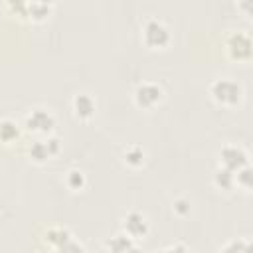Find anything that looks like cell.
Masks as SVG:
<instances>
[{
    "label": "cell",
    "mask_w": 253,
    "mask_h": 253,
    "mask_svg": "<svg viewBox=\"0 0 253 253\" xmlns=\"http://www.w3.org/2000/svg\"><path fill=\"white\" fill-rule=\"evenodd\" d=\"M211 99L221 107H237L243 101V85L233 77H215L210 83Z\"/></svg>",
    "instance_id": "cell-1"
},
{
    "label": "cell",
    "mask_w": 253,
    "mask_h": 253,
    "mask_svg": "<svg viewBox=\"0 0 253 253\" xmlns=\"http://www.w3.org/2000/svg\"><path fill=\"white\" fill-rule=\"evenodd\" d=\"M140 38H142L146 47H150V49H164L172 42V32H170L168 24L162 18L148 16V18H144V22L140 26Z\"/></svg>",
    "instance_id": "cell-2"
},
{
    "label": "cell",
    "mask_w": 253,
    "mask_h": 253,
    "mask_svg": "<svg viewBox=\"0 0 253 253\" xmlns=\"http://www.w3.org/2000/svg\"><path fill=\"white\" fill-rule=\"evenodd\" d=\"M57 119L53 115L51 109L47 107H36V109H30L24 117V128L38 134V136H47V134H53V126H55Z\"/></svg>",
    "instance_id": "cell-3"
},
{
    "label": "cell",
    "mask_w": 253,
    "mask_h": 253,
    "mask_svg": "<svg viewBox=\"0 0 253 253\" xmlns=\"http://www.w3.org/2000/svg\"><path fill=\"white\" fill-rule=\"evenodd\" d=\"M164 99V89L154 81H142L132 91V101L138 109H154Z\"/></svg>",
    "instance_id": "cell-4"
},
{
    "label": "cell",
    "mask_w": 253,
    "mask_h": 253,
    "mask_svg": "<svg viewBox=\"0 0 253 253\" xmlns=\"http://www.w3.org/2000/svg\"><path fill=\"white\" fill-rule=\"evenodd\" d=\"M59 150H61V140H59V136L47 134V136H40V138L32 140V144H30V148H28V154H30V158H32L34 162L43 164V162H47L49 158H53L55 154H59Z\"/></svg>",
    "instance_id": "cell-5"
},
{
    "label": "cell",
    "mask_w": 253,
    "mask_h": 253,
    "mask_svg": "<svg viewBox=\"0 0 253 253\" xmlns=\"http://www.w3.org/2000/svg\"><path fill=\"white\" fill-rule=\"evenodd\" d=\"M217 158H219V166L231 172H237L239 168L249 166V152L241 144H235V142L223 144L217 152Z\"/></svg>",
    "instance_id": "cell-6"
},
{
    "label": "cell",
    "mask_w": 253,
    "mask_h": 253,
    "mask_svg": "<svg viewBox=\"0 0 253 253\" xmlns=\"http://www.w3.org/2000/svg\"><path fill=\"white\" fill-rule=\"evenodd\" d=\"M225 51L231 59H249L251 55V36L245 30H231L225 38Z\"/></svg>",
    "instance_id": "cell-7"
},
{
    "label": "cell",
    "mask_w": 253,
    "mask_h": 253,
    "mask_svg": "<svg viewBox=\"0 0 253 253\" xmlns=\"http://www.w3.org/2000/svg\"><path fill=\"white\" fill-rule=\"evenodd\" d=\"M150 229V223H148V217L138 211V210H130L123 219H121V231H125L130 239L138 241L142 237H146Z\"/></svg>",
    "instance_id": "cell-8"
},
{
    "label": "cell",
    "mask_w": 253,
    "mask_h": 253,
    "mask_svg": "<svg viewBox=\"0 0 253 253\" xmlns=\"http://www.w3.org/2000/svg\"><path fill=\"white\" fill-rule=\"evenodd\" d=\"M71 111H73L75 119L91 121L95 117V113H97V99L87 91H79L71 99Z\"/></svg>",
    "instance_id": "cell-9"
},
{
    "label": "cell",
    "mask_w": 253,
    "mask_h": 253,
    "mask_svg": "<svg viewBox=\"0 0 253 253\" xmlns=\"http://www.w3.org/2000/svg\"><path fill=\"white\" fill-rule=\"evenodd\" d=\"M73 237V233L67 229V227H63V225H49L45 231H43V243L47 245V247H51V249H55V247H59V245H63L67 239H71Z\"/></svg>",
    "instance_id": "cell-10"
},
{
    "label": "cell",
    "mask_w": 253,
    "mask_h": 253,
    "mask_svg": "<svg viewBox=\"0 0 253 253\" xmlns=\"http://www.w3.org/2000/svg\"><path fill=\"white\" fill-rule=\"evenodd\" d=\"M20 136H22V126L16 119H10V117L0 119V142L12 144V142H18Z\"/></svg>",
    "instance_id": "cell-11"
},
{
    "label": "cell",
    "mask_w": 253,
    "mask_h": 253,
    "mask_svg": "<svg viewBox=\"0 0 253 253\" xmlns=\"http://www.w3.org/2000/svg\"><path fill=\"white\" fill-rule=\"evenodd\" d=\"M51 12H53V2H49V0H32V2H26V18H30L34 22L45 20Z\"/></svg>",
    "instance_id": "cell-12"
},
{
    "label": "cell",
    "mask_w": 253,
    "mask_h": 253,
    "mask_svg": "<svg viewBox=\"0 0 253 253\" xmlns=\"http://www.w3.org/2000/svg\"><path fill=\"white\" fill-rule=\"evenodd\" d=\"M63 184L71 192H83L87 186V174L81 168H69L63 176Z\"/></svg>",
    "instance_id": "cell-13"
},
{
    "label": "cell",
    "mask_w": 253,
    "mask_h": 253,
    "mask_svg": "<svg viewBox=\"0 0 253 253\" xmlns=\"http://www.w3.org/2000/svg\"><path fill=\"white\" fill-rule=\"evenodd\" d=\"M144 160H146V150L140 144H128V146H125V150H123V162L126 166L138 168V166L144 164Z\"/></svg>",
    "instance_id": "cell-14"
},
{
    "label": "cell",
    "mask_w": 253,
    "mask_h": 253,
    "mask_svg": "<svg viewBox=\"0 0 253 253\" xmlns=\"http://www.w3.org/2000/svg\"><path fill=\"white\" fill-rule=\"evenodd\" d=\"M132 243H134V239H130L125 231H119L105 241V249H107V253H125Z\"/></svg>",
    "instance_id": "cell-15"
},
{
    "label": "cell",
    "mask_w": 253,
    "mask_h": 253,
    "mask_svg": "<svg viewBox=\"0 0 253 253\" xmlns=\"http://www.w3.org/2000/svg\"><path fill=\"white\" fill-rule=\"evenodd\" d=\"M213 184H215L219 190H233V188H235V172L217 166V168L213 170Z\"/></svg>",
    "instance_id": "cell-16"
},
{
    "label": "cell",
    "mask_w": 253,
    "mask_h": 253,
    "mask_svg": "<svg viewBox=\"0 0 253 253\" xmlns=\"http://www.w3.org/2000/svg\"><path fill=\"white\" fill-rule=\"evenodd\" d=\"M219 253H251V243L245 237H233L219 247Z\"/></svg>",
    "instance_id": "cell-17"
},
{
    "label": "cell",
    "mask_w": 253,
    "mask_h": 253,
    "mask_svg": "<svg viewBox=\"0 0 253 253\" xmlns=\"http://www.w3.org/2000/svg\"><path fill=\"white\" fill-rule=\"evenodd\" d=\"M235 188H239L243 192L251 190V168L249 166H243L235 172Z\"/></svg>",
    "instance_id": "cell-18"
},
{
    "label": "cell",
    "mask_w": 253,
    "mask_h": 253,
    "mask_svg": "<svg viewBox=\"0 0 253 253\" xmlns=\"http://www.w3.org/2000/svg\"><path fill=\"white\" fill-rule=\"evenodd\" d=\"M53 253H87V249H85V245H83L81 241H77L75 237H71V239H67L63 245L55 247Z\"/></svg>",
    "instance_id": "cell-19"
},
{
    "label": "cell",
    "mask_w": 253,
    "mask_h": 253,
    "mask_svg": "<svg viewBox=\"0 0 253 253\" xmlns=\"http://www.w3.org/2000/svg\"><path fill=\"white\" fill-rule=\"evenodd\" d=\"M172 210H174L176 215L186 217V215L192 211V202H190L186 196H178V198L172 202Z\"/></svg>",
    "instance_id": "cell-20"
},
{
    "label": "cell",
    "mask_w": 253,
    "mask_h": 253,
    "mask_svg": "<svg viewBox=\"0 0 253 253\" xmlns=\"http://www.w3.org/2000/svg\"><path fill=\"white\" fill-rule=\"evenodd\" d=\"M4 8L6 10H12V14H18L20 18H26V2H22V0H6L4 2Z\"/></svg>",
    "instance_id": "cell-21"
},
{
    "label": "cell",
    "mask_w": 253,
    "mask_h": 253,
    "mask_svg": "<svg viewBox=\"0 0 253 253\" xmlns=\"http://www.w3.org/2000/svg\"><path fill=\"white\" fill-rule=\"evenodd\" d=\"M164 253H190V249L184 245V243H180V241H176V243H170L166 249H162Z\"/></svg>",
    "instance_id": "cell-22"
},
{
    "label": "cell",
    "mask_w": 253,
    "mask_h": 253,
    "mask_svg": "<svg viewBox=\"0 0 253 253\" xmlns=\"http://www.w3.org/2000/svg\"><path fill=\"white\" fill-rule=\"evenodd\" d=\"M125 253H142V251H140V247H138V243L134 241V243H132V245H130V247H128V249H126Z\"/></svg>",
    "instance_id": "cell-23"
},
{
    "label": "cell",
    "mask_w": 253,
    "mask_h": 253,
    "mask_svg": "<svg viewBox=\"0 0 253 253\" xmlns=\"http://www.w3.org/2000/svg\"><path fill=\"white\" fill-rule=\"evenodd\" d=\"M152 253H164V251H162V249H160V251H158V249H156V251H152Z\"/></svg>",
    "instance_id": "cell-24"
}]
</instances>
